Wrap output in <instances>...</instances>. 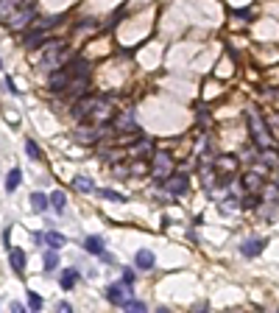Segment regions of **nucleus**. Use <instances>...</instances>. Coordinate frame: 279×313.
I'll use <instances>...</instances> for the list:
<instances>
[{
    "label": "nucleus",
    "mask_w": 279,
    "mask_h": 313,
    "mask_svg": "<svg viewBox=\"0 0 279 313\" xmlns=\"http://www.w3.org/2000/svg\"><path fill=\"white\" fill-rule=\"evenodd\" d=\"M262 246H265V241H262V238H249V241H243L240 252H243L246 257H257V254L262 252Z\"/></svg>",
    "instance_id": "2eb2a0df"
},
{
    "label": "nucleus",
    "mask_w": 279,
    "mask_h": 313,
    "mask_svg": "<svg viewBox=\"0 0 279 313\" xmlns=\"http://www.w3.org/2000/svg\"><path fill=\"white\" fill-rule=\"evenodd\" d=\"M11 269L17 271V274L26 271V252L23 249H11Z\"/></svg>",
    "instance_id": "5701e85b"
},
{
    "label": "nucleus",
    "mask_w": 279,
    "mask_h": 313,
    "mask_svg": "<svg viewBox=\"0 0 279 313\" xmlns=\"http://www.w3.org/2000/svg\"><path fill=\"white\" fill-rule=\"evenodd\" d=\"M131 288H126L123 282H112V285L106 288V299L112 305H126L131 299V294H129Z\"/></svg>",
    "instance_id": "0eeeda50"
},
{
    "label": "nucleus",
    "mask_w": 279,
    "mask_h": 313,
    "mask_svg": "<svg viewBox=\"0 0 279 313\" xmlns=\"http://www.w3.org/2000/svg\"><path fill=\"white\" fill-rule=\"evenodd\" d=\"M28 305H31V311H39L42 308V296L36 294V291H28Z\"/></svg>",
    "instance_id": "c756f323"
},
{
    "label": "nucleus",
    "mask_w": 279,
    "mask_h": 313,
    "mask_svg": "<svg viewBox=\"0 0 279 313\" xmlns=\"http://www.w3.org/2000/svg\"><path fill=\"white\" fill-rule=\"evenodd\" d=\"M221 171V174L226 176V179H232V174H235V168H237V162H235V156H221V162L215 165Z\"/></svg>",
    "instance_id": "f3484780"
},
{
    "label": "nucleus",
    "mask_w": 279,
    "mask_h": 313,
    "mask_svg": "<svg viewBox=\"0 0 279 313\" xmlns=\"http://www.w3.org/2000/svg\"><path fill=\"white\" fill-rule=\"evenodd\" d=\"M198 123H201V126H209V118H207V112H198Z\"/></svg>",
    "instance_id": "4c0bfd02"
},
{
    "label": "nucleus",
    "mask_w": 279,
    "mask_h": 313,
    "mask_svg": "<svg viewBox=\"0 0 279 313\" xmlns=\"http://www.w3.org/2000/svg\"><path fill=\"white\" fill-rule=\"evenodd\" d=\"M31 204H34L36 213H45V210L51 207V199H48L45 193H31Z\"/></svg>",
    "instance_id": "a878e982"
},
{
    "label": "nucleus",
    "mask_w": 279,
    "mask_h": 313,
    "mask_svg": "<svg viewBox=\"0 0 279 313\" xmlns=\"http://www.w3.org/2000/svg\"><path fill=\"white\" fill-rule=\"evenodd\" d=\"M76 282H79V271H76V269H67L64 274H61V280H59V285L64 288V291H70Z\"/></svg>",
    "instance_id": "393cba45"
},
{
    "label": "nucleus",
    "mask_w": 279,
    "mask_h": 313,
    "mask_svg": "<svg viewBox=\"0 0 279 313\" xmlns=\"http://www.w3.org/2000/svg\"><path fill=\"white\" fill-rule=\"evenodd\" d=\"M154 263H157V257H154V252H151V249H140V252L134 254V266H137L140 271L151 269Z\"/></svg>",
    "instance_id": "4468645a"
},
{
    "label": "nucleus",
    "mask_w": 279,
    "mask_h": 313,
    "mask_svg": "<svg viewBox=\"0 0 279 313\" xmlns=\"http://www.w3.org/2000/svg\"><path fill=\"white\" fill-rule=\"evenodd\" d=\"M193 313H209V302H201V305H195V308H193Z\"/></svg>",
    "instance_id": "c9c22d12"
},
{
    "label": "nucleus",
    "mask_w": 279,
    "mask_h": 313,
    "mask_svg": "<svg viewBox=\"0 0 279 313\" xmlns=\"http://www.w3.org/2000/svg\"><path fill=\"white\" fill-rule=\"evenodd\" d=\"M162 185L167 188V193H170V196H184V193H187V188H190V179H187V174H170Z\"/></svg>",
    "instance_id": "7ed1b4c3"
},
{
    "label": "nucleus",
    "mask_w": 279,
    "mask_h": 313,
    "mask_svg": "<svg viewBox=\"0 0 279 313\" xmlns=\"http://www.w3.org/2000/svg\"><path fill=\"white\" fill-rule=\"evenodd\" d=\"M42 241L48 244V249H59V246L67 244V238H64V235H59V232H45Z\"/></svg>",
    "instance_id": "4be33fe9"
},
{
    "label": "nucleus",
    "mask_w": 279,
    "mask_h": 313,
    "mask_svg": "<svg viewBox=\"0 0 279 313\" xmlns=\"http://www.w3.org/2000/svg\"><path fill=\"white\" fill-rule=\"evenodd\" d=\"M95 101H98V95H84V98H79V101L73 104V118H76V121H84V118H89V115H92V109H95Z\"/></svg>",
    "instance_id": "39448f33"
},
{
    "label": "nucleus",
    "mask_w": 279,
    "mask_h": 313,
    "mask_svg": "<svg viewBox=\"0 0 279 313\" xmlns=\"http://www.w3.org/2000/svg\"><path fill=\"white\" fill-rule=\"evenodd\" d=\"M257 204H260V196H257V193H249V196H243V204H240V207H246V210H254Z\"/></svg>",
    "instance_id": "c85d7f7f"
},
{
    "label": "nucleus",
    "mask_w": 279,
    "mask_h": 313,
    "mask_svg": "<svg viewBox=\"0 0 279 313\" xmlns=\"http://www.w3.org/2000/svg\"><path fill=\"white\" fill-rule=\"evenodd\" d=\"M87 90H89V78H70V84H67V90H64V95H67L70 101H79V98L89 95Z\"/></svg>",
    "instance_id": "423d86ee"
},
{
    "label": "nucleus",
    "mask_w": 279,
    "mask_h": 313,
    "mask_svg": "<svg viewBox=\"0 0 279 313\" xmlns=\"http://www.w3.org/2000/svg\"><path fill=\"white\" fill-rule=\"evenodd\" d=\"M112 129H114V131H140V129H137V118H134V112H120V115H114Z\"/></svg>",
    "instance_id": "9b49d317"
},
{
    "label": "nucleus",
    "mask_w": 279,
    "mask_h": 313,
    "mask_svg": "<svg viewBox=\"0 0 279 313\" xmlns=\"http://www.w3.org/2000/svg\"><path fill=\"white\" fill-rule=\"evenodd\" d=\"M31 23H34V6H26L9 20V28L11 31H26V28H31Z\"/></svg>",
    "instance_id": "20e7f679"
},
{
    "label": "nucleus",
    "mask_w": 279,
    "mask_h": 313,
    "mask_svg": "<svg viewBox=\"0 0 279 313\" xmlns=\"http://www.w3.org/2000/svg\"><path fill=\"white\" fill-rule=\"evenodd\" d=\"M56 313H73V305H70V302H59V305H56Z\"/></svg>",
    "instance_id": "f704fd0d"
},
{
    "label": "nucleus",
    "mask_w": 279,
    "mask_h": 313,
    "mask_svg": "<svg viewBox=\"0 0 279 313\" xmlns=\"http://www.w3.org/2000/svg\"><path fill=\"white\" fill-rule=\"evenodd\" d=\"M48 199H51V207L56 210V213H64V210H67V196H64L61 190H53Z\"/></svg>",
    "instance_id": "aec40b11"
},
{
    "label": "nucleus",
    "mask_w": 279,
    "mask_h": 313,
    "mask_svg": "<svg viewBox=\"0 0 279 313\" xmlns=\"http://www.w3.org/2000/svg\"><path fill=\"white\" fill-rule=\"evenodd\" d=\"M26 151H28V156H31V159H39V148H36L34 140H26Z\"/></svg>",
    "instance_id": "7c9ffc66"
},
{
    "label": "nucleus",
    "mask_w": 279,
    "mask_h": 313,
    "mask_svg": "<svg viewBox=\"0 0 279 313\" xmlns=\"http://www.w3.org/2000/svg\"><path fill=\"white\" fill-rule=\"evenodd\" d=\"M260 185H262V176L260 174H246L243 176V188L249 193H257V190H260Z\"/></svg>",
    "instance_id": "b1692460"
},
{
    "label": "nucleus",
    "mask_w": 279,
    "mask_h": 313,
    "mask_svg": "<svg viewBox=\"0 0 279 313\" xmlns=\"http://www.w3.org/2000/svg\"><path fill=\"white\" fill-rule=\"evenodd\" d=\"M257 159H260L262 165H277L279 162V151L277 148H262L260 154H257Z\"/></svg>",
    "instance_id": "412c9836"
},
{
    "label": "nucleus",
    "mask_w": 279,
    "mask_h": 313,
    "mask_svg": "<svg viewBox=\"0 0 279 313\" xmlns=\"http://www.w3.org/2000/svg\"><path fill=\"white\" fill-rule=\"evenodd\" d=\"M98 193H101V196H104V199H112V201H126V196H120V193L109 190V188H106V190H98Z\"/></svg>",
    "instance_id": "2f4dec72"
},
{
    "label": "nucleus",
    "mask_w": 279,
    "mask_h": 313,
    "mask_svg": "<svg viewBox=\"0 0 279 313\" xmlns=\"http://www.w3.org/2000/svg\"><path fill=\"white\" fill-rule=\"evenodd\" d=\"M123 308H126V313H148L145 302H140V299H129V302L123 305Z\"/></svg>",
    "instance_id": "cd10ccee"
},
{
    "label": "nucleus",
    "mask_w": 279,
    "mask_h": 313,
    "mask_svg": "<svg viewBox=\"0 0 279 313\" xmlns=\"http://www.w3.org/2000/svg\"><path fill=\"white\" fill-rule=\"evenodd\" d=\"M67 84H70V73H67V70H53L51 78H48V87H51V93H59V95H64Z\"/></svg>",
    "instance_id": "9d476101"
},
{
    "label": "nucleus",
    "mask_w": 279,
    "mask_h": 313,
    "mask_svg": "<svg viewBox=\"0 0 279 313\" xmlns=\"http://www.w3.org/2000/svg\"><path fill=\"white\" fill-rule=\"evenodd\" d=\"M112 98H106V95H98V101H95V109H92V121H112Z\"/></svg>",
    "instance_id": "6e6552de"
},
{
    "label": "nucleus",
    "mask_w": 279,
    "mask_h": 313,
    "mask_svg": "<svg viewBox=\"0 0 279 313\" xmlns=\"http://www.w3.org/2000/svg\"><path fill=\"white\" fill-rule=\"evenodd\" d=\"M42 45H45V31H39V28H28L26 34H23V48L34 51V48H42Z\"/></svg>",
    "instance_id": "f8f14e48"
},
{
    "label": "nucleus",
    "mask_w": 279,
    "mask_h": 313,
    "mask_svg": "<svg viewBox=\"0 0 279 313\" xmlns=\"http://www.w3.org/2000/svg\"><path fill=\"white\" fill-rule=\"evenodd\" d=\"M20 182H23V171H20V168H11L9 176H6V190L14 193L20 188Z\"/></svg>",
    "instance_id": "6ab92c4d"
},
{
    "label": "nucleus",
    "mask_w": 279,
    "mask_h": 313,
    "mask_svg": "<svg viewBox=\"0 0 279 313\" xmlns=\"http://www.w3.org/2000/svg\"><path fill=\"white\" fill-rule=\"evenodd\" d=\"M67 73H70V78H89V62L81 59V56L67 62Z\"/></svg>",
    "instance_id": "ddd939ff"
},
{
    "label": "nucleus",
    "mask_w": 279,
    "mask_h": 313,
    "mask_svg": "<svg viewBox=\"0 0 279 313\" xmlns=\"http://www.w3.org/2000/svg\"><path fill=\"white\" fill-rule=\"evenodd\" d=\"M246 126H249V131H251V143L257 151H262V148H271V134H268V126L262 123V118L257 112H249L246 115Z\"/></svg>",
    "instance_id": "f257e3e1"
},
{
    "label": "nucleus",
    "mask_w": 279,
    "mask_h": 313,
    "mask_svg": "<svg viewBox=\"0 0 279 313\" xmlns=\"http://www.w3.org/2000/svg\"><path fill=\"white\" fill-rule=\"evenodd\" d=\"M145 151H151V143H148V140H142L137 148H131V154H145Z\"/></svg>",
    "instance_id": "72a5a7b5"
},
{
    "label": "nucleus",
    "mask_w": 279,
    "mask_h": 313,
    "mask_svg": "<svg viewBox=\"0 0 279 313\" xmlns=\"http://www.w3.org/2000/svg\"><path fill=\"white\" fill-rule=\"evenodd\" d=\"M11 313H28V311H26V308H23L20 302H11Z\"/></svg>",
    "instance_id": "e433bc0d"
},
{
    "label": "nucleus",
    "mask_w": 279,
    "mask_h": 313,
    "mask_svg": "<svg viewBox=\"0 0 279 313\" xmlns=\"http://www.w3.org/2000/svg\"><path fill=\"white\" fill-rule=\"evenodd\" d=\"M157 313H173V311H170V308H162V305H159V308H157Z\"/></svg>",
    "instance_id": "ea45409f"
},
{
    "label": "nucleus",
    "mask_w": 279,
    "mask_h": 313,
    "mask_svg": "<svg viewBox=\"0 0 279 313\" xmlns=\"http://www.w3.org/2000/svg\"><path fill=\"white\" fill-rule=\"evenodd\" d=\"M6 87L11 90V95H17V87H14V81H11V78H6Z\"/></svg>",
    "instance_id": "58836bf2"
},
{
    "label": "nucleus",
    "mask_w": 279,
    "mask_h": 313,
    "mask_svg": "<svg viewBox=\"0 0 279 313\" xmlns=\"http://www.w3.org/2000/svg\"><path fill=\"white\" fill-rule=\"evenodd\" d=\"M42 266H45V274H48V271H53L56 266H59V252H56V249H45Z\"/></svg>",
    "instance_id": "a211bd4d"
},
{
    "label": "nucleus",
    "mask_w": 279,
    "mask_h": 313,
    "mask_svg": "<svg viewBox=\"0 0 279 313\" xmlns=\"http://www.w3.org/2000/svg\"><path fill=\"white\" fill-rule=\"evenodd\" d=\"M73 185H76V190H81V193H92V190H95L92 179H87V176H76V179H73Z\"/></svg>",
    "instance_id": "bb28decb"
},
{
    "label": "nucleus",
    "mask_w": 279,
    "mask_h": 313,
    "mask_svg": "<svg viewBox=\"0 0 279 313\" xmlns=\"http://www.w3.org/2000/svg\"><path fill=\"white\" fill-rule=\"evenodd\" d=\"M26 6H34V3H26V0H0V20L3 23H9L20 9H26Z\"/></svg>",
    "instance_id": "1a4fd4ad"
},
{
    "label": "nucleus",
    "mask_w": 279,
    "mask_h": 313,
    "mask_svg": "<svg viewBox=\"0 0 279 313\" xmlns=\"http://www.w3.org/2000/svg\"><path fill=\"white\" fill-rule=\"evenodd\" d=\"M123 285H126V288L134 285V271H131V269H123Z\"/></svg>",
    "instance_id": "473e14b6"
},
{
    "label": "nucleus",
    "mask_w": 279,
    "mask_h": 313,
    "mask_svg": "<svg viewBox=\"0 0 279 313\" xmlns=\"http://www.w3.org/2000/svg\"><path fill=\"white\" fill-rule=\"evenodd\" d=\"M84 249H87L89 254H98V257H101V254H104V238H101V235H89L87 241H84Z\"/></svg>",
    "instance_id": "dca6fc26"
},
{
    "label": "nucleus",
    "mask_w": 279,
    "mask_h": 313,
    "mask_svg": "<svg viewBox=\"0 0 279 313\" xmlns=\"http://www.w3.org/2000/svg\"><path fill=\"white\" fill-rule=\"evenodd\" d=\"M151 159H154L151 171H154V176H157L159 182H162V179H167V176L173 174V159H170V154H165V151H157V154L151 156Z\"/></svg>",
    "instance_id": "f03ea898"
}]
</instances>
